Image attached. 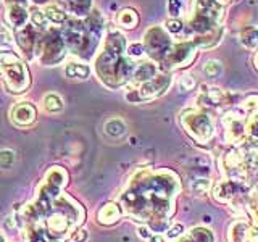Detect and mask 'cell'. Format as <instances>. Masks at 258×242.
I'll return each mask as SVG.
<instances>
[{"mask_svg":"<svg viewBox=\"0 0 258 242\" xmlns=\"http://www.w3.org/2000/svg\"><path fill=\"white\" fill-rule=\"evenodd\" d=\"M179 184L177 177L169 171H144L131 179L127 189L121 194L119 202L124 212L136 220L147 223H166L173 207Z\"/></svg>","mask_w":258,"mask_h":242,"instance_id":"6da1fadb","label":"cell"},{"mask_svg":"<svg viewBox=\"0 0 258 242\" xmlns=\"http://www.w3.org/2000/svg\"><path fill=\"white\" fill-rule=\"evenodd\" d=\"M136 65L126 56V37L119 31L111 29L102 52L97 55L95 70L105 86L116 89L133 78Z\"/></svg>","mask_w":258,"mask_h":242,"instance_id":"7a4b0ae2","label":"cell"},{"mask_svg":"<svg viewBox=\"0 0 258 242\" xmlns=\"http://www.w3.org/2000/svg\"><path fill=\"white\" fill-rule=\"evenodd\" d=\"M223 10L224 5L218 0H194L187 24L197 34L196 44L210 48L220 42L223 34Z\"/></svg>","mask_w":258,"mask_h":242,"instance_id":"3957f363","label":"cell"},{"mask_svg":"<svg viewBox=\"0 0 258 242\" xmlns=\"http://www.w3.org/2000/svg\"><path fill=\"white\" fill-rule=\"evenodd\" d=\"M0 75L4 76L5 87L12 94H23L31 86L29 71L13 52H0Z\"/></svg>","mask_w":258,"mask_h":242,"instance_id":"277c9868","label":"cell"},{"mask_svg":"<svg viewBox=\"0 0 258 242\" xmlns=\"http://www.w3.org/2000/svg\"><path fill=\"white\" fill-rule=\"evenodd\" d=\"M63 32L61 36L64 39L67 48L76 55H91V52L95 48L99 42V36L94 34L87 23H83L79 20H67L63 23Z\"/></svg>","mask_w":258,"mask_h":242,"instance_id":"5b68a950","label":"cell"},{"mask_svg":"<svg viewBox=\"0 0 258 242\" xmlns=\"http://www.w3.org/2000/svg\"><path fill=\"white\" fill-rule=\"evenodd\" d=\"M36 52L39 55V60L45 67H50L63 60L64 53H67V44L61 36L60 31L56 29H47L45 34L39 39L36 45Z\"/></svg>","mask_w":258,"mask_h":242,"instance_id":"8992f818","label":"cell"},{"mask_svg":"<svg viewBox=\"0 0 258 242\" xmlns=\"http://www.w3.org/2000/svg\"><path fill=\"white\" fill-rule=\"evenodd\" d=\"M181 125L194 141L202 144L208 142L215 134L212 118L200 110H185L181 115Z\"/></svg>","mask_w":258,"mask_h":242,"instance_id":"52a82bcc","label":"cell"},{"mask_svg":"<svg viewBox=\"0 0 258 242\" xmlns=\"http://www.w3.org/2000/svg\"><path fill=\"white\" fill-rule=\"evenodd\" d=\"M169 86H171V76L165 75V73H158L157 76H153L152 79L137 86L136 91H129L126 94V99L133 103L147 102L152 99H157L161 94H165L169 89Z\"/></svg>","mask_w":258,"mask_h":242,"instance_id":"ba28073f","label":"cell"},{"mask_svg":"<svg viewBox=\"0 0 258 242\" xmlns=\"http://www.w3.org/2000/svg\"><path fill=\"white\" fill-rule=\"evenodd\" d=\"M171 47H173V40L163 28L153 26L145 32L144 48L152 60L161 63L168 55V52L171 50Z\"/></svg>","mask_w":258,"mask_h":242,"instance_id":"9c48e42d","label":"cell"},{"mask_svg":"<svg viewBox=\"0 0 258 242\" xmlns=\"http://www.w3.org/2000/svg\"><path fill=\"white\" fill-rule=\"evenodd\" d=\"M194 56H196V47L189 40H179V42L173 44L171 50L168 52L165 60L161 62L168 70L182 68L185 65H189Z\"/></svg>","mask_w":258,"mask_h":242,"instance_id":"30bf717a","label":"cell"},{"mask_svg":"<svg viewBox=\"0 0 258 242\" xmlns=\"http://www.w3.org/2000/svg\"><path fill=\"white\" fill-rule=\"evenodd\" d=\"M5 18L15 29L26 26L29 21L28 0H5Z\"/></svg>","mask_w":258,"mask_h":242,"instance_id":"8fae6325","label":"cell"},{"mask_svg":"<svg viewBox=\"0 0 258 242\" xmlns=\"http://www.w3.org/2000/svg\"><path fill=\"white\" fill-rule=\"evenodd\" d=\"M224 128H226V141L229 142H239L245 133V119L239 111H229L224 115Z\"/></svg>","mask_w":258,"mask_h":242,"instance_id":"7c38bea8","label":"cell"},{"mask_svg":"<svg viewBox=\"0 0 258 242\" xmlns=\"http://www.w3.org/2000/svg\"><path fill=\"white\" fill-rule=\"evenodd\" d=\"M12 121L20 128H28L31 126L32 123L36 121V116H37V111H36V107L29 102H20L16 103L15 107L12 108Z\"/></svg>","mask_w":258,"mask_h":242,"instance_id":"4fadbf2b","label":"cell"},{"mask_svg":"<svg viewBox=\"0 0 258 242\" xmlns=\"http://www.w3.org/2000/svg\"><path fill=\"white\" fill-rule=\"evenodd\" d=\"M16 44L21 48V52H24V55L31 58L32 53L36 52V45H37L36 32L32 24H26V26L16 29Z\"/></svg>","mask_w":258,"mask_h":242,"instance_id":"5bb4252c","label":"cell"},{"mask_svg":"<svg viewBox=\"0 0 258 242\" xmlns=\"http://www.w3.org/2000/svg\"><path fill=\"white\" fill-rule=\"evenodd\" d=\"M157 75H158V68H157L155 63H153V62H142L134 68L131 81H133V84L139 86V84L152 79L153 76H157Z\"/></svg>","mask_w":258,"mask_h":242,"instance_id":"9a60e30c","label":"cell"},{"mask_svg":"<svg viewBox=\"0 0 258 242\" xmlns=\"http://www.w3.org/2000/svg\"><path fill=\"white\" fill-rule=\"evenodd\" d=\"M236 196H237V184L234 181H228V179L220 181L213 189V197L218 202H223V204L231 202Z\"/></svg>","mask_w":258,"mask_h":242,"instance_id":"2e32d148","label":"cell"},{"mask_svg":"<svg viewBox=\"0 0 258 242\" xmlns=\"http://www.w3.org/2000/svg\"><path fill=\"white\" fill-rule=\"evenodd\" d=\"M121 216V210L116 204H105L99 213H97V220L100 224H115Z\"/></svg>","mask_w":258,"mask_h":242,"instance_id":"e0dca14e","label":"cell"},{"mask_svg":"<svg viewBox=\"0 0 258 242\" xmlns=\"http://www.w3.org/2000/svg\"><path fill=\"white\" fill-rule=\"evenodd\" d=\"M103 131L111 139H119L127 133V126L124 123V119L121 118H110L103 126Z\"/></svg>","mask_w":258,"mask_h":242,"instance_id":"ac0fdd59","label":"cell"},{"mask_svg":"<svg viewBox=\"0 0 258 242\" xmlns=\"http://www.w3.org/2000/svg\"><path fill=\"white\" fill-rule=\"evenodd\" d=\"M45 183L56 189H61L68 183V173L61 166H52L45 174Z\"/></svg>","mask_w":258,"mask_h":242,"instance_id":"d6986e66","label":"cell"},{"mask_svg":"<svg viewBox=\"0 0 258 242\" xmlns=\"http://www.w3.org/2000/svg\"><path fill=\"white\" fill-rule=\"evenodd\" d=\"M202 100L208 107H218L228 100V94L223 92L220 87H208V91L202 94Z\"/></svg>","mask_w":258,"mask_h":242,"instance_id":"ffe728a7","label":"cell"},{"mask_svg":"<svg viewBox=\"0 0 258 242\" xmlns=\"http://www.w3.org/2000/svg\"><path fill=\"white\" fill-rule=\"evenodd\" d=\"M247 236H248V228L244 221H234L229 229H228V240L229 242H247Z\"/></svg>","mask_w":258,"mask_h":242,"instance_id":"44dd1931","label":"cell"},{"mask_svg":"<svg viewBox=\"0 0 258 242\" xmlns=\"http://www.w3.org/2000/svg\"><path fill=\"white\" fill-rule=\"evenodd\" d=\"M116 23L118 26L124 29H134L137 23H139V16H137L136 10H133V8H123L116 16Z\"/></svg>","mask_w":258,"mask_h":242,"instance_id":"7402d4cb","label":"cell"},{"mask_svg":"<svg viewBox=\"0 0 258 242\" xmlns=\"http://www.w3.org/2000/svg\"><path fill=\"white\" fill-rule=\"evenodd\" d=\"M239 40H240V44L247 48V50H256V48H258V28L248 26L245 29H242Z\"/></svg>","mask_w":258,"mask_h":242,"instance_id":"603a6c76","label":"cell"},{"mask_svg":"<svg viewBox=\"0 0 258 242\" xmlns=\"http://www.w3.org/2000/svg\"><path fill=\"white\" fill-rule=\"evenodd\" d=\"M64 75L70 79H87L91 75V68L84 63H70L64 68Z\"/></svg>","mask_w":258,"mask_h":242,"instance_id":"cb8c5ba5","label":"cell"},{"mask_svg":"<svg viewBox=\"0 0 258 242\" xmlns=\"http://www.w3.org/2000/svg\"><path fill=\"white\" fill-rule=\"evenodd\" d=\"M64 5H67V8L73 15L86 16L91 12L92 0H64Z\"/></svg>","mask_w":258,"mask_h":242,"instance_id":"d4e9b609","label":"cell"},{"mask_svg":"<svg viewBox=\"0 0 258 242\" xmlns=\"http://www.w3.org/2000/svg\"><path fill=\"white\" fill-rule=\"evenodd\" d=\"M44 108L48 111V113H58L63 110V100L58 94L55 92H48L45 97H44Z\"/></svg>","mask_w":258,"mask_h":242,"instance_id":"484cf974","label":"cell"},{"mask_svg":"<svg viewBox=\"0 0 258 242\" xmlns=\"http://www.w3.org/2000/svg\"><path fill=\"white\" fill-rule=\"evenodd\" d=\"M45 15H47L48 21H52L55 24H63L68 20L67 13H64V10H61L58 5H48L45 8Z\"/></svg>","mask_w":258,"mask_h":242,"instance_id":"4316f807","label":"cell"},{"mask_svg":"<svg viewBox=\"0 0 258 242\" xmlns=\"http://www.w3.org/2000/svg\"><path fill=\"white\" fill-rule=\"evenodd\" d=\"M223 73V65L218 60H208L204 65V75L207 78H218Z\"/></svg>","mask_w":258,"mask_h":242,"instance_id":"83f0119b","label":"cell"},{"mask_svg":"<svg viewBox=\"0 0 258 242\" xmlns=\"http://www.w3.org/2000/svg\"><path fill=\"white\" fill-rule=\"evenodd\" d=\"M190 189L194 194H197V196H204L210 189V181L207 177H197V179H194L190 183Z\"/></svg>","mask_w":258,"mask_h":242,"instance_id":"f1b7e54d","label":"cell"},{"mask_svg":"<svg viewBox=\"0 0 258 242\" xmlns=\"http://www.w3.org/2000/svg\"><path fill=\"white\" fill-rule=\"evenodd\" d=\"M190 237L194 242H213V234L210 232L208 229L205 228H196V229H192L190 232Z\"/></svg>","mask_w":258,"mask_h":242,"instance_id":"f546056e","label":"cell"},{"mask_svg":"<svg viewBox=\"0 0 258 242\" xmlns=\"http://www.w3.org/2000/svg\"><path fill=\"white\" fill-rule=\"evenodd\" d=\"M29 20L32 23V26H39V28H47V24L50 23L47 18L45 12H40V10H34L31 13Z\"/></svg>","mask_w":258,"mask_h":242,"instance_id":"4dcf8cb0","label":"cell"},{"mask_svg":"<svg viewBox=\"0 0 258 242\" xmlns=\"http://www.w3.org/2000/svg\"><path fill=\"white\" fill-rule=\"evenodd\" d=\"M177 86H179L181 92H189V91H194V89H196L197 83H196V78L192 75H184L179 78V81H177Z\"/></svg>","mask_w":258,"mask_h":242,"instance_id":"1f68e13d","label":"cell"},{"mask_svg":"<svg viewBox=\"0 0 258 242\" xmlns=\"http://www.w3.org/2000/svg\"><path fill=\"white\" fill-rule=\"evenodd\" d=\"M15 163V153L13 150H2L0 152V166L10 168Z\"/></svg>","mask_w":258,"mask_h":242,"instance_id":"d6a6232c","label":"cell"},{"mask_svg":"<svg viewBox=\"0 0 258 242\" xmlns=\"http://www.w3.org/2000/svg\"><path fill=\"white\" fill-rule=\"evenodd\" d=\"M182 12V2L181 0H168V13L171 18H177Z\"/></svg>","mask_w":258,"mask_h":242,"instance_id":"836d02e7","label":"cell"},{"mask_svg":"<svg viewBox=\"0 0 258 242\" xmlns=\"http://www.w3.org/2000/svg\"><path fill=\"white\" fill-rule=\"evenodd\" d=\"M144 52H145L144 44H133V45H129L126 55L129 56V58H142Z\"/></svg>","mask_w":258,"mask_h":242,"instance_id":"e575fe53","label":"cell"},{"mask_svg":"<svg viewBox=\"0 0 258 242\" xmlns=\"http://www.w3.org/2000/svg\"><path fill=\"white\" fill-rule=\"evenodd\" d=\"M182 29H184L182 23L177 18H171L166 21V31L171 32V34H179V32H182Z\"/></svg>","mask_w":258,"mask_h":242,"instance_id":"d590c367","label":"cell"},{"mask_svg":"<svg viewBox=\"0 0 258 242\" xmlns=\"http://www.w3.org/2000/svg\"><path fill=\"white\" fill-rule=\"evenodd\" d=\"M242 107L247 111H256L258 110V95H248L247 99L242 102Z\"/></svg>","mask_w":258,"mask_h":242,"instance_id":"8d00e7d4","label":"cell"},{"mask_svg":"<svg viewBox=\"0 0 258 242\" xmlns=\"http://www.w3.org/2000/svg\"><path fill=\"white\" fill-rule=\"evenodd\" d=\"M87 239V232L83 229V231H75L71 234L70 237V242H84Z\"/></svg>","mask_w":258,"mask_h":242,"instance_id":"74e56055","label":"cell"},{"mask_svg":"<svg viewBox=\"0 0 258 242\" xmlns=\"http://www.w3.org/2000/svg\"><path fill=\"white\" fill-rule=\"evenodd\" d=\"M181 231H182V226L181 224H176L174 228H171L168 231V234H166V237H169V239H173V237H177L181 234Z\"/></svg>","mask_w":258,"mask_h":242,"instance_id":"f35d334b","label":"cell"},{"mask_svg":"<svg viewBox=\"0 0 258 242\" xmlns=\"http://www.w3.org/2000/svg\"><path fill=\"white\" fill-rule=\"evenodd\" d=\"M139 234H141L142 237H145V239H150L152 237L150 229L149 228H144V226H142V228H139Z\"/></svg>","mask_w":258,"mask_h":242,"instance_id":"ab89813d","label":"cell"},{"mask_svg":"<svg viewBox=\"0 0 258 242\" xmlns=\"http://www.w3.org/2000/svg\"><path fill=\"white\" fill-rule=\"evenodd\" d=\"M150 242H165V237L163 236H158V234H157V236H152L150 237Z\"/></svg>","mask_w":258,"mask_h":242,"instance_id":"60d3db41","label":"cell"},{"mask_svg":"<svg viewBox=\"0 0 258 242\" xmlns=\"http://www.w3.org/2000/svg\"><path fill=\"white\" fill-rule=\"evenodd\" d=\"M250 236H252V242H258V232H255V234L250 232Z\"/></svg>","mask_w":258,"mask_h":242,"instance_id":"b9f144b4","label":"cell"},{"mask_svg":"<svg viewBox=\"0 0 258 242\" xmlns=\"http://www.w3.org/2000/svg\"><path fill=\"white\" fill-rule=\"evenodd\" d=\"M253 65H255V68L258 70V52L255 53V58H253Z\"/></svg>","mask_w":258,"mask_h":242,"instance_id":"7bdbcfd3","label":"cell"},{"mask_svg":"<svg viewBox=\"0 0 258 242\" xmlns=\"http://www.w3.org/2000/svg\"><path fill=\"white\" fill-rule=\"evenodd\" d=\"M218 2H220L221 5H226V4H229V2H231V0H218Z\"/></svg>","mask_w":258,"mask_h":242,"instance_id":"ee69618b","label":"cell"},{"mask_svg":"<svg viewBox=\"0 0 258 242\" xmlns=\"http://www.w3.org/2000/svg\"><path fill=\"white\" fill-rule=\"evenodd\" d=\"M34 2H36V4H47L48 0H34Z\"/></svg>","mask_w":258,"mask_h":242,"instance_id":"f6af8a7d","label":"cell"},{"mask_svg":"<svg viewBox=\"0 0 258 242\" xmlns=\"http://www.w3.org/2000/svg\"><path fill=\"white\" fill-rule=\"evenodd\" d=\"M0 242H5V239H4V236L0 234Z\"/></svg>","mask_w":258,"mask_h":242,"instance_id":"bcb514c9","label":"cell"}]
</instances>
